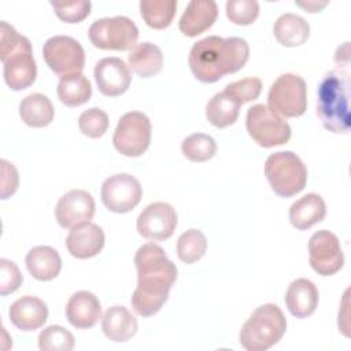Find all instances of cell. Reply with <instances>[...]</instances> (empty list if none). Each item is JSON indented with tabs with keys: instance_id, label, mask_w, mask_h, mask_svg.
<instances>
[{
	"instance_id": "26",
	"label": "cell",
	"mask_w": 351,
	"mask_h": 351,
	"mask_svg": "<svg viewBox=\"0 0 351 351\" xmlns=\"http://www.w3.org/2000/svg\"><path fill=\"white\" fill-rule=\"evenodd\" d=\"M273 33L281 45L299 47L307 41L310 36V25L300 15L285 12L276 19Z\"/></svg>"
},
{
	"instance_id": "34",
	"label": "cell",
	"mask_w": 351,
	"mask_h": 351,
	"mask_svg": "<svg viewBox=\"0 0 351 351\" xmlns=\"http://www.w3.org/2000/svg\"><path fill=\"white\" fill-rule=\"evenodd\" d=\"M78 128L82 134L88 136L89 138H99L108 129V115L101 108H88L81 112L78 118Z\"/></svg>"
},
{
	"instance_id": "6",
	"label": "cell",
	"mask_w": 351,
	"mask_h": 351,
	"mask_svg": "<svg viewBox=\"0 0 351 351\" xmlns=\"http://www.w3.org/2000/svg\"><path fill=\"white\" fill-rule=\"evenodd\" d=\"M265 176L273 192L281 197H291L304 189L307 169L292 151H278L267 156Z\"/></svg>"
},
{
	"instance_id": "5",
	"label": "cell",
	"mask_w": 351,
	"mask_h": 351,
	"mask_svg": "<svg viewBox=\"0 0 351 351\" xmlns=\"http://www.w3.org/2000/svg\"><path fill=\"white\" fill-rule=\"evenodd\" d=\"M287 330V319L274 303L256 307L243 324L239 341L247 351H266L276 346Z\"/></svg>"
},
{
	"instance_id": "12",
	"label": "cell",
	"mask_w": 351,
	"mask_h": 351,
	"mask_svg": "<svg viewBox=\"0 0 351 351\" xmlns=\"http://www.w3.org/2000/svg\"><path fill=\"white\" fill-rule=\"evenodd\" d=\"M100 196L108 211L125 214L140 203L143 188L138 180L132 174L118 173L104 180L101 184Z\"/></svg>"
},
{
	"instance_id": "14",
	"label": "cell",
	"mask_w": 351,
	"mask_h": 351,
	"mask_svg": "<svg viewBox=\"0 0 351 351\" xmlns=\"http://www.w3.org/2000/svg\"><path fill=\"white\" fill-rule=\"evenodd\" d=\"M178 217L171 204L154 202L148 204L137 218V232L149 241H163L173 236Z\"/></svg>"
},
{
	"instance_id": "8",
	"label": "cell",
	"mask_w": 351,
	"mask_h": 351,
	"mask_svg": "<svg viewBox=\"0 0 351 351\" xmlns=\"http://www.w3.org/2000/svg\"><path fill=\"white\" fill-rule=\"evenodd\" d=\"M245 128L251 138L263 148L282 145L292 134L289 123L265 104H255L247 110Z\"/></svg>"
},
{
	"instance_id": "3",
	"label": "cell",
	"mask_w": 351,
	"mask_h": 351,
	"mask_svg": "<svg viewBox=\"0 0 351 351\" xmlns=\"http://www.w3.org/2000/svg\"><path fill=\"white\" fill-rule=\"evenodd\" d=\"M336 70L329 71L317 89V117L332 133L350 132V60L336 62Z\"/></svg>"
},
{
	"instance_id": "33",
	"label": "cell",
	"mask_w": 351,
	"mask_h": 351,
	"mask_svg": "<svg viewBox=\"0 0 351 351\" xmlns=\"http://www.w3.org/2000/svg\"><path fill=\"white\" fill-rule=\"evenodd\" d=\"M74 336L60 325H49L38 335V348L41 351H71Z\"/></svg>"
},
{
	"instance_id": "27",
	"label": "cell",
	"mask_w": 351,
	"mask_h": 351,
	"mask_svg": "<svg viewBox=\"0 0 351 351\" xmlns=\"http://www.w3.org/2000/svg\"><path fill=\"white\" fill-rule=\"evenodd\" d=\"M59 100L67 107H78L89 101L92 96V85L82 73L62 75L56 88Z\"/></svg>"
},
{
	"instance_id": "11",
	"label": "cell",
	"mask_w": 351,
	"mask_h": 351,
	"mask_svg": "<svg viewBox=\"0 0 351 351\" xmlns=\"http://www.w3.org/2000/svg\"><path fill=\"white\" fill-rule=\"evenodd\" d=\"M47 66L58 75L81 73L85 66V51L80 41L70 36H53L43 47Z\"/></svg>"
},
{
	"instance_id": "24",
	"label": "cell",
	"mask_w": 351,
	"mask_h": 351,
	"mask_svg": "<svg viewBox=\"0 0 351 351\" xmlns=\"http://www.w3.org/2000/svg\"><path fill=\"white\" fill-rule=\"evenodd\" d=\"M26 267L33 278L38 281H49L58 277L62 269L59 252L49 245L33 247L25 258Z\"/></svg>"
},
{
	"instance_id": "18",
	"label": "cell",
	"mask_w": 351,
	"mask_h": 351,
	"mask_svg": "<svg viewBox=\"0 0 351 351\" xmlns=\"http://www.w3.org/2000/svg\"><path fill=\"white\" fill-rule=\"evenodd\" d=\"M66 318L77 329H89L101 318V304L97 296L89 291L73 293L66 303Z\"/></svg>"
},
{
	"instance_id": "15",
	"label": "cell",
	"mask_w": 351,
	"mask_h": 351,
	"mask_svg": "<svg viewBox=\"0 0 351 351\" xmlns=\"http://www.w3.org/2000/svg\"><path fill=\"white\" fill-rule=\"evenodd\" d=\"M95 215V199L84 189H71L62 195L55 207V218L64 229L90 222Z\"/></svg>"
},
{
	"instance_id": "31",
	"label": "cell",
	"mask_w": 351,
	"mask_h": 351,
	"mask_svg": "<svg viewBox=\"0 0 351 351\" xmlns=\"http://www.w3.org/2000/svg\"><path fill=\"white\" fill-rule=\"evenodd\" d=\"M207 239L199 229H188L177 240V255L184 263H195L204 256Z\"/></svg>"
},
{
	"instance_id": "2",
	"label": "cell",
	"mask_w": 351,
	"mask_h": 351,
	"mask_svg": "<svg viewBox=\"0 0 351 351\" xmlns=\"http://www.w3.org/2000/svg\"><path fill=\"white\" fill-rule=\"evenodd\" d=\"M248 58L250 47L244 38L208 36L192 45L188 63L196 80L213 84L243 69Z\"/></svg>"
},
{
	"instance_id": "38",
	"label": "cell",
	"mask_w": 351,
	"mask_h": 351,
	"mask_svg": "<svg viewBox=\"0 0 351 351\" xmlns=\"http://www.w3.org/2000/svg\"><path fill=\"white\" fill-rule=\"evenodd\" d=\"M23 281L22 273L15 262L5 258L0 259V295L5 296L15 292Z\"/></svg>"
},
{
	"instance_id": "21",
	"label": "cell",
	"mask_w": 351,
	"mask_h": 351,
	"mask_svg": "<svg viewBox=\"0 0 351 351\" xmlns=\"http://www.w3.org/2000/svg\"><path fill=\"white\" fill-rule=\"evenodd\" d=\"M318 289L307 278L293 280L285 292V304L288 311L296 318L310 317L318 306Z\"/></svg>"
},
{
	"instance_id": "28",
	"label": "cell",
	"mask_w": 351,
	"mask_h": 351,
	"mask_svg": "<svg viewBox=\"0 0 351 351\" xmlns=\"http://www.w3.org/2000/svg\"><path fill=\"white\" fill-rule=\"evenodd\" d=\"M53 106L43 93L27 95L19 103L21 119L32 128H45L53 121Z\"/></svg>"
},
{
	"instance_id": "22",
	"label": "cell",
	"mask_w": 351,
	"mask_h": 351,
	"mask_svg": "<svg viewBox=\"0 0 351 351\" xmlns=\"http://www.w3.org/2000/svg\"><path fill=\"white\" fill-rule=\"evenodd\" d=\"M137 329V319L125 306H112L103 315L101 330L111 341H128L136 335Z\"/></svg>"
},
{
	"instance_id": "17",
	"label": "cell",
	"mask_w": 351,
	"mask_h": 351,
	"mask_svg": "<svg viewBox=\"0 0 351 351\" xmlns=\"http://www.w3.org/2000/svg\"><path fill=\"white\" fill-rule=\"evenodd\" d=\"M104 232L93 223L85 222L71 228L66 237V247L71 256L77 259H88L96 256L104 247Z\"/></svg>"
},
{
	"instance_id": "36",
	"label": "cell",
	"mask_w": 351,
	"mask_h": 351,
	"mask_svg": "<svg viewBox=\"0 0 351 351\" xmlns=\"http://www.w3.org/2000/svg\"><path fill=\"white\" fill-rule=\"evenodd\" d=\"M58 18L66 23H78L84 21L92 8V3L89 0H78V1H49Z\"/></svg>"
},
{
	"instance_id": "16",
	"label": "cell",
	"mask_w": 351,
	"mask_h": 351,
	"mask_svg": "<svg viewBox=\"0 0 351 351\" xmlns=\"http://www.w3.org/2000/svg\"><path fill=\"white\" fill-rule=\"evenodd\" d=\"M93 75L99 90L108 97L123 95L132 82L130 67L114 56L100 59L95 64Z\"/></svg>"
},
{
	"instance_id": "4",
	"label": "cell",
	"mask_w": 351,
	"mask_h": 351,
	"mask_svg": "<svg viewBox=\"0 0 351 351\" xmlns=\"http://www.w3.org/2000/svg\"><path fill=\"white\" fill-rule=\"evenodd\" d=\"M0 60L10 89L23 90L36 81L37 66L29 38L4 21L0 23Z\"/></svg>"
},
{
	"instance_id": "30",
	"label": "cell",
	"mask_w": 351,
	"mask_h": 351,
	"mask_svg": "<svg viewBox=\"0 0 351 351\" xmlns=\"http://www.w3.org/2000/svg\"><path fill=\"white\" fill-rule=\"evenodd\" d=\"M177 10L176 0H141L140 14L144 22L152 29L170 26Z\"/></svg>"
},
{
	"instance_id": "1",
	"label": "cell",
	"mask_w": 351,
	"mask_h": 351,
	"mask_svg": "<svg viewBox=\"0 0 351 351\" xmlns=\"http://www.w3.org/2000/svg\"><path fill=\"white\" fill-rule=\"evenodd\" d=\"M137 287L130 303L141 317L155 315L169 299V292L177 280V267L165 250L152 243L143 244L134 255Z\"/></svg>"
},
{
	"instance_id": "29",
	"label": "cell",
	"mask_w": 351,
	"mask_h": 351,
	"mask_svg": "<svg viewBox=\"0 0 351 351\" xmlns=\"http://www.w3.org/2000/svg\"><path fill=\"white\" fill-rule=\"evenodd\" d=\"M240 106L241 104L225 90L215 93L206 106V118L218 129L228 128L237 121Z\"/></svg>"
},
{
	"instance_id": "20",
	"label": "cell",
	"mask_w": 351,
	"mask_h": 351,
	"mask_svg": "<svg viewBox=\"0 0 351 351\" xmlns=\"http://www.w3.org/2000/svg\"><path fill=\"white\" fill-rule=\"evenodd\" d=\"M10 321L23 332H32L41 328L48 318L47 304L32 295L16 299L8 308Z\"/></svg>"
},
{
	"instance_id": "9",
	"label": "cell",
	"mask_w": 351,
	"mask_h": 351,
	"mask_svg": "<svg viewBox=\"0 0 351 351\" xmlns=\"http://www.w3.org/2000/svg\"><path fill=\"white\" fill-rule=\"evenodd\" d=\"M88 36L90 43L99 49L128 51L136 45L138 29L128 16H107L96 19L90 25Z\"/></svg>"
},
{
	"instance_id": "19",
	"label": "cell",
	"mask_w": 351,
	"mask_h": 351,
	"mask_svg": "<svg viewBox=\"0 0 351 351\" xmlns=\"http://www.w3.org/2000/svg\"><path fill=\"white\" fill-rule=\"evenodd\" d=\"M218 16V5L214 0H192L180 18L178 29L186 37H196L208 30Z\"/></svg>"
},
{
	"instance_id": "32",
	"label": "cell",
	"mask_w": 351,
	"mask_h": 351,
	"mask_svg": "<svg viewBox=\"0 0 351 351\" xmlns=\"http://www.w3.org/2000/svg\"><path fill=\"white\" fill-rule=\"evenodd\" d=\"M182 155L191 162H206L217 152L215 140L204 133H193L185 137L181 143Z\"/></svg>"
},
{
	"instance_id": "7",
	"label": "cell",
	"mask_w": 351,
	"mask_h": 351,
	"mask_svg": "<svg viewBox=\"0 0 351 351\" xmlns=\"http://www.w3.org/2000/svg\"><path fill=\"white\" fill-rule=\"evenodd\" d=\"M267 103V107L280 117L296 118L303 115L307 108L306 81L298 74H281L269 89Z\"/></svg>"
},
{
	"instance_id": "13",
	"label": "cell",
	"mask_w": 351,
	"mask_h": 351,
	"mask_svg": "<svg viewBox=\"0 0 351 351\" xmlns=\"http://www.w3.org/2000/svg\"><path fill=\"white\" fill-rule=\"evenodd\" d=\"M310 266L319 276L336 274L344 265V254L337 236L329 230H318L308 240Z\"/></svg>"
},
{
	"instance_id": "40",
	"label": "cell",
	"mask_w": 351,
	"mask_h": 351,
	"mask_svg": "<svg viewBox=\"0 0 351 351\" xmlns=\"http://www.w3.org/2000/svg\"><path fill=\"white\" fill-rule=\"evenodd\" d=\"M296 5L304 8L308 12H319L324 7H326L329 3L328 1H315V0H310V1H295Z\"/></svg>"
},
{
	"instance_id": "39",
	"label": "cell",
	"mask_w": 351,
	"mask_h": 351,
	"mask_svg": "<svg viewBox=\"0 0 351 351\" xmlns=\"http://www.w3.org/2000/svg\"><path fill=\"white\" fill-rule=\"evenodd\" d=\"M1 165V199L5 200L14 195L19 185V174L12 163L5 159L0 160Z\"/></svg>"
},
{
	"instance_id": "37",
	"label": "cell",
	"mask_w": 351,
	"mask_h": 351,
	"mask_svg": "<svg viewBox=\"0 0 351 351\" xmlns=\"http://www.w3.org/2000/svg\"><path fill=\"white\" fill-rule=\"evenodd\" d=\"M223 90L233 96L240 104H244L259 97L262 90V81L256 77H247L228 84Z\"/></svg>"
},
{
	"instance_id": "23",
	"label": "cell",
	"mask_w": 351,
	"mask_h": 351,
	"mask_svg": "<svg viewBox=\"0 0 351 351\" xmlns=\"http://www.w3.org/2000/svg\"><path fill=\"white\" fill-rule=\"evenodd\" d=\"M326 215V204L321 195L307 193L289 207V222L298 230H307Z\"/></svg>"
},
{
	"instance_id": "35",
	"label": "cell",
	"mask_w": 351,
	"mask_h": 351,
	"mask_svg": "<svg viewBox=\"0 0 351 351\" xmlns=\"http://www.w3.org/2000/svg\"><path fill=\"white\" fill-rule=\"evenodd\" d=\"M259 15V4L256 0H228L226 16L228 19L240 26H247L255 22Z\"/></svg>"
},
{
	"instance_id": "10",
	"label": "cell",
	"mask_w": 351,
	"mask_h": 351,
	"mask_svg": "<svg viewBox=\"0 0 351 351\" xmlns=\"http://www.w3.org/2000/svg\"><path fill=\"white\" fill-rule=\"evenodd\" d=\"M151 143V121L141 111L123 114L114 130V148L123 156H141Z\"/></svg>"
},
{
	"instance_id": "25",
	"label": "cell",
	"mask_w": 351,
	"mask_h": 351,
	"mask_svg": "<svg viewBox=\"0 0 351 351\" xmlns=\"http://www.w3.org/2000/svg\"><path fill=\"white\" fill-rule=\"evenodd\" d=\"M129 67L141 78L156 75L163 67V53L152 43L144 41L136 44L128 55Z\"/></svg>"
}]
</instances>
